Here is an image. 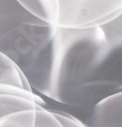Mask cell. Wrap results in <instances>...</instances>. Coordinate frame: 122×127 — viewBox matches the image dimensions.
Returning <instances> with one entry per match:
<instances>
[{
    "label": "cell",
    "mask_w": 122,
    "mask_h": 127,
    "mask_svg": "<svg viewBox=\"0 0 122 127\" xmlns=\"http://www.w3.org/2000/svg\"><path fill=\"white\" fill-rule=\"evenodd\" d=\"M32 91L84 109L122 92L121 16L97 28L57 27L46 70Z\"/></svg>",
    "instance_id": "cell-1"
},
{
    "label": "cell",
    "mask_w": 122,
    "mask_h": 127,
    "mask_svg": "<svg viewBox=\"0 0 122 127\" xmlns=\"http://www.w3.org/2000/svg\"><path fill=\"white\" fill-rule=\"evenodd\" d=\"M57 27L27 13L16 0H0V52L32 87L45 72Z\"/></svg>",
    "instance_id": "cell-2"
},
{
    "label": "cell",
    "mask_w": 122,
    "mask_h": 127,
    "mask_svg": "<svg viewBox=\"0 0 122 127\" xmlns=\"http://www.w3.org/2000/svg\"><path fill=\"white\" fill-rule=\"evenodd\" d=\"M57 27L89 29L103 27L122 14V0H57Z\"/></svg>",
    "instance_id": "cell-3"
},
{
    "label": "cell",
    "mask_w": 122,
    "mask_h": 127,
    "mask_svg": "<svg viewBox=\"0 0 122 127\" xmlns=\"http://www.w3.org/2000/svg\"><path fill=\"white\" fill-rule=\"evenodd\" d=\"M122 92L112 94L89 108L87 127H122Z\"/></svg>",
    "instance_id": "cell-4"
},
{
    "label": "cell",
    "mask_w": 122,
    "mask_h": 127,
    "mask_svg": "<svg viewBox=\"0 0 122 127\" xmlns=\"http://www.w3.org/2000/svg\"><path fill=\"white\" fill-rule=\"evenodd\" d=\"M27 13L48 24H57L58 3L57 0H16ZM57 27V25H56Z\"/></svg>",
    "instance_id": "cell-5"
},
{
    "label": "cell",
    "mask_w": 122,
    "mask_h": 127,
    "mask_svg": "<svg viewBox=\"0 0 122 127\" xmlns=\"http://www.w3.org/2000/svg\"><path fill=\"white\" fill-rule=\"evenodd\" d=\"M0 84H8L25 88L27 91H32L23 72L12 60L1 52H0Z\"/></svg>",
    "instance_id": "cell-6"
},
{
    "label": "cell",
    "mask_w": 122,
    "mask_h": 127,
    "mask_svg": "<svg viewBox=\"0 0 122 127\" xmlns=\"http://www.w3.org/2000/svg\"><path fill=\"white\" fill-rule=\"evenodd\" d=\"M37 105L33 101L22 96L0 93V117L21 110H34Z\"/></svg>",
    "instance_id": "cell-7"
},
{
    "label": "cell",
    "mask_w": 122,
    "mask_h": 127,
    "mask_svg": "<svg viewBox=\"0 0 122 127\" xmlns=\"http://www.w3.org/2000/svg\"><path fill=\"white\" fill-rule=\"evenodd\" d=\"M34 110L7 113L0 117V127H34Z\"/></svg>",
    "instance_id": "cell-8"
},
{
    "label": "cell",
    "mask_w": 122,
    "mask_h": 127,
    "mask_svg": "<svg viewBox=\"0 0 122 127\" xmlns=\"http://www.w3.org/2000/svg\"><path fill=\"white\" fill-rule=\"evenodd\" d=\"M34 127H63L49 109L37 105L34 110Z\"/></svg>",
    "instance_id": "cell-9"
},
{
    "label": "cell",
    "mask_w": 122,
    "mask_h": 127,
    "mask_svg": "<svg viewBox=\"0 0 122 127\" xmlns=\"http://www.w3.org/2000/svg\"><path fill=\"white\" fill-rule=\"evenodd\" d=\"M50 111L54 113V116L56 117L57 120L60 121L63 127H87V125L84 124L83 121H81L80 119L75 118L74 116L70 115L67 112L54 111V110H50Z\"/></svg>",
    "instance_id": "cell-10"
}]
</instances>
